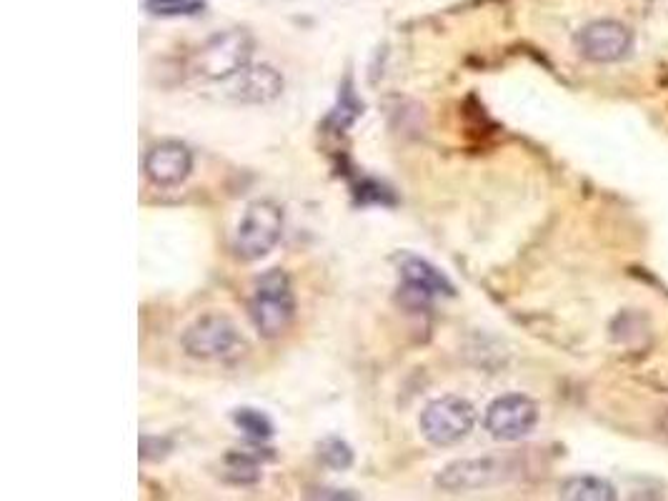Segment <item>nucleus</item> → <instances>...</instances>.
<instances>
[{
  "mask_svg": "<svg viewBox=\"0 0 668 501\" xmlns=\"http://www.w3.org/2000/svg\"><path fill=\"white\" fill-rule=\"evenodd\" d=\"M248 316L263 339H278L296 319V294L283 269H271L256 279L248 301Z\"/></svg>",
  "mask_w": 668,
  "mask_h": 501,
  "instance_id": "obj_1",
  "label": "nucleus"
},
{
  "mask_svg": "<svg viewBox=\"0 0 668 501\" xmlns=\"http://www.w3.org/2000/svg\"><path fill=\"white\" fill-rule=\"evenodd\" d=\"M283 236V208L276 201H253L238 223L233 248L243 261H258L278 246Z\"/></svg>",
  "mask_w": 668,
  "mask_h": 501,
  "instance_id": "obj_2",
  "label": "nucleus"
},
{
  "mask_svg": "<svg viewBox=\"0 0 668 501\" xmlns=\"http://www.w3.org/2000/svg\"><path fill=\"white\" fill-rule=\"evenodd\" d=\"M476 426V409L461 396H441L421 411V434L433 446H456Z\"/></svg>",
  "mask_w": 668,
  "mask_h": 501,
  "instance_id": "obj_3",
  "label": "nucleus"
},
{
  "mask_svg": "<svg viewBox=\"0 0 668 501\" xmlns=\"http://www.w3.org/2000/svg\"><path fill=\"white\" fill-rule=\"evenodd\" d=\"M183 351L191 359L198 361H216L236 354L238 346L243 344L236 324L228 316L206 314L193 321L181 339Z\"/></svg>",
  "mask_w": 668,
  "mask_h": 501,
  "instance_id": "obj_4",
  "label": "nucleus"
},
{
  "mask_svg": "<svg viewBox=\"0 0 668 501\" xmlns=\"http://www.w3.org/2000/svg\"><path fill=\"white\" fill-rule=\"evenodd\" d=\"M253 38L243 31L216 36L198 56V73L208 81H223L251 66Z\"/></svg>",
  "mask_w": 668,
  "mask_h": 501,
  "instance_id": "obj_5",
  "label": "nucleus"
},
{
  "mask_svg": "<svg viewBox=\"0 0 668 501\" xmlns=\"http://www.w3.org/2000/svg\"><path fill=\"white\" fill-rule=\"evenodd\" d=\"M486 431L493 439L518 441L531 434L538 424L536 401L523 394H506L491 401L486 409Z\"/></svg>",
  "mask_w": 668,
  "mask_h": 501,
  "instance_id": "obj_6",
  "label": "nucleus"
},
{
  "mask_svg": "<svg viewBox=\"0 0 668 501\" xmlns=\"http://www.w3.org/2000/svg\"><path fill=\"white\" fill-rule=\"evenodd\" d=\"M513 471L511 459L506 456H483V459H463L448 464L436 476V484L446 491H473L498 484Z\"/></svg>",
  "mask_w": 668,
  "mask_h": 501,
  "instance_id": "obj_7",
  "label": "nucleus"
},
{
  "mask_svg": "<svg viewBox=\"0 0 668 501\" xmlns=\"http://www.w3.org/2000/svg\"><path fill=\"white\" fill-rule=\"evenodd\" d=\"M633 36L626 26L616 21L588 23L576 36V48L583 58L593 63H616L631 51Z\"/></svg>",
  "mask_w": 668,
  "mask_h": 501,
  "instance_id": "obj_8",
  "label": "nucleus"
},
{
  "mask_svg": "<svg viewBox=\"0 0 668 501\" xmlns=\"http://www.w3.org/2000/svg\"><path fill=\"white\" fill-rule=\"evenodd\" d=\"M143 171L148 181L161 188L181 186L193 171V153L178 141L156 143L143 158Z\"/></svg>",
  "mask_w": 668,
  "mask_h": 501,
  "instance_id": "obj_9",
  "label": "nucleus"
},
{
  "mask_svg": "<svg viewBox=\"0 0 668 501\" xmlns=\"http://www.w3.org/2000/svg\"><path fill=\"white\" fill-rule=\"evenodd\" d=\"M283 76L273 66H246L226 81V93L241 103H268L281 96Z\"/></svg>",
  "mask_w": 668,
  "mask_h": 501,
  "instance_id": "obj_10",
  "label": "nucleus"
},
{
  "mask_svg": "<svg viewBox=\"0 0 668 501\" xmlns=\"http://www.w3.org/2000/svg\"><path fill=\"white\" fill-rule=\"evenodd\" d=\"M398 269H401V281L406 286L408 294L416 296L418 301H431L438 296H453L451 281L441 274L433 264H428L426 259H418V256L406 254L398 261Z\"/></svg>",
  "mask_w": 668,
  "mask_h": 501,
  "instance_id": "obj_11",
  "label": "nucleus"
},
{
  "mask_svg": "<svg viewBox=\"0 0 668 501\" xmlns=\"http://www.w3.org/2000/svg\"><path fill=\"white\" fill-rule=\"evenodd\" d=\"M561 499L573 501H613L616 489L598 476H573L561 486Z\"/></svg>",
  "mask_w": 668,
  "mask_h": 501,
  "instance_id": "obj_12",
  "label": "nucleus"
},
{
  "mask_svg": "<svg viewBox=\"0 0 668 501\" xmlns=\"http://www.w3.org/2000/svg\"><path fill=\"white\" fill-rule=\"evenodd\" d=\"M143 8L156 18H188L206 11V3L203 0H146Z\"/></svg>",
  "mask_w": 668,
  "mask_h": 501,
  "instance_id": "obj_13",
  "label": "nucleus"
},
{
  "mask_svg": "<svg viewBox=\"0 0 668 501\" xmlns=\"http://www.w3.org/2000/svg\"><path fill=\"white\" fill-rule=\"evenodd\" d=\"M233 421H236V426L243 431V434L251 436V439L256 441H266L273 436V424L263 411L246 409V406H243V409L233 411Z\"/></svg>",
  "mask_w": 668,
  "mask_h": 501,
  "instance_id": "obj_14",
  "label": "nucleus"
},
{
  "mask_svg": "<svg viewBox=\"0 0 668 501\" xmlns=\"http://www.w3.org/2000/svg\"><path fill=\"white\" fill-rule=\"evenodd\" d=\"M318 456H321L323 464H328L331 469H348L353 464V451L338 436H328L318 444Z\"/></svg>",
  "mask_w": 668,
  "mask_h": 501,
  "instance_id": "obj_15",
  "label": "nucleus"
},
{
  "mask_svg": "<svg viewBox=\"0 0 668 501\" xmlns=\"http://www.w3.org/2000/svg\"><path fill=\"white\" fill-rule=\"evenodd\" d=\"M226 466H228V476H231L236 484H253V481H258V476H261L256 461L246 454H231L226 459Z\"/></svg>",
  "mask_w": 668,
  "mask_h": 501,
  "instance_id": "obj_16",
  "label": "nucleus"
}]
</instances>
